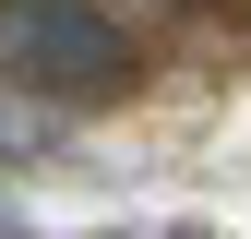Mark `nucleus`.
<instances>
[{"label": "nucleus", "mask_w": 251, "mask_h": 239, "mask_svg": "<svg viewBox=\"0 0 251 239\" xmlns=\"http://www.w3.org/2000/svg\"><path fill=\"white\" fill-rule=\"evenodd\" d=\"M0 36H12L24 72H48V84H120L132 72V48H120V24L96 12V0H0Z\"/></svg>", "instance_id": "1"}, {"label": "nucleus", "mask_w": 251, "mask_h": 239, "mask_svg": "<svg viewBox=\"0 0 251 239\" xmlns=\"http://www.w3.org/2000/svg\"><path fill=\"white\" fill-rule=\"evenodd\" d=\"M60 143H72V108L60 96H36V84H0V167H24V156H60Z\"/></svg>", "instance_id": "2"}]
</instances>
